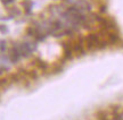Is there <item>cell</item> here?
Wrapping results in <instances>:
<instances>
[{
    "label": "cell",
    "mask_w": 123,
    "mask_h": 120,
    "mask_svg": "<svg viewBox=\"0 0 123 120\" xmlns=\"http://www.w3.org/2000/svg\"><path fill=\"white\" fill-rule=\"evenodd\" d=\"M34 43H31L29 41H23L19 43V51L23 58L29 59L34 52Z\"/></svg>",
    "instance_id": "1"
},
{
    "label": "cell",
    "mask_w": 123,
    "mask_h": 120,
    "mask_svg": "<svg viewBox=\"0 0 123 120\" xmlns=\"http://www.w3.org/2000/svg\"><path fill=\"white\" fill-rule=\"evenodd\" d=\"M62 47H63V50H64V53H63V59L67 61V60H71L73 58V47L71 43L68 42H63L62 43Z\"/></svg>",
    "instance_id": "2"
},
{
    "label": "cell",
    "mask_w": 123,
    "mask_h": 120,
    "mask_svg": "<svg viewBox=\"0 0 123 120\" xmlns=\"http://www.w3.org/2000/svg\"><path fill=\"white\" fill-rule=\"evenodd\" d=\"M73 47V52H75L76 54H79V56H82V54L86 53V50H84V47H83V42L81 41H78V42H75L74 44L72 45Z\"/></svg>",
    "instance_id": "3"
},
{
    "label": "cell",
    "mask_w": 123,
    "mask_h": 120,
    "mask_svg": "<svg viewBox=\"0 0 123 120\" xmlns=\"http://www.w3.org/2000/svg\"><path fill=\"white\" fill-rule=\"evenodd\" d=\"M33 63H34L35 66L39 68L40 70H42V71H47V70H48V63H47V62H44L43 60H41V59L37 58L34 61H33Z\"/></svg>",
    "instance_id": "4"
},
{
    "label": "cell",
    "mask_w": 123,
    "mask_h": 120,
    "mask_svg": "<svg viewBox=\"0 0 123 120\" xmlns=\"http://www.w3.org/2000/svg\"><path fill=\"white\" fill-rule=\"evenodd\" d=\"M107 39H108V42L112 43V44H116L117 42H120V37L116 33H112V32H110V33L107 34Z\"/></svg>",
    "instance_id": "5"
},
{
    "label": "cell",
    "mask_w": 123,
    "mask_h": 120,
    "mask_svg": "<svg viewBox=\"0 0 123 120\" xmlns=\"http://www.w3.org/2000/svg\"><path fill=\"white\" fill-rule=\"evenodd\" d=\"M26 34L29 36H33V37H34L35 34H37V30H35L33 26H29L26 28Z\"/></svg>",
    "instance_id": "6"
},
{
    "label": "cell",
    "mask_w": 123,
    "mask_h": 120,
    "mask_svg": "<svg viewBox=\"0 0 123 120\" xmlns=\"http://www.w3.org/2000/svg\"><path fill=\"white\" fill-rule=\"evenodd\" d=\"M26 74H27V77L31 78V79H38V74H37V71L30 70V71H27Z\"/></svg>",
    "instance_id": "7"
},
{
    "label": "cell",
    "mask_w": 123,
    "mask_h": 120,
    "mask_svg": "<svg viewBox=\"0 0 123 120\" xmlns=\"http://www.w3.org/2000/svg\"><path fill=\"white\" fill-rule=\"evenodd\" d=\"M6 49H7V42H6L5 40H1L0 41V53L5 52Z\"/></svg>",
    "instance_id": "8"
},
{
    "label": "cell",
    "mask_w": 123,
    "mask_h": 120,
    "mask_svg": "<svg viewBox=\"0 0 123 120\" xmlns=\"http://www.w3.org/2000/svg\"><path fill=\"white\" fill-rule=\"evenodd\" d=\"M113 120H122V113H115L113 116Z\"/></svg>",
    "instance_id": "9"
},
{
    "label": "cell",
    "mask_w": 123,
    "mask_h": 120,
    "mask_svg": "<svg viewBox=\"0 0 123 120\" xmlns=\"http://www.w3.org/2000/svg\"><path fill=\"white\" fill-rule=\"evenodd\" d=\"M0 30H1L2 32H5V33H6V32H8V30H7V27L4 26V25H0Z\"/></svg>",
    "instance_id": "10"
},
{
    "label": "cell",
    "mask_w": 123,
    "mask_h": 120,
    "mask_svg": "<svg viewBox=\"0 0 123 120\" xmlns=\"http://www.w3.org/2000/svg\"><path fill=\"white\" fill-rule=\"evenodd\" d=\"M2 2H4L5 5H8V4H12V2H14V0H2Z\"/></svg>",
    "instance_id": "11"
},
{
    "label": "cell",
    "mask_w": 123,
    "mask_h": 120,
    "mask_svg": "<svg viewBox=\"0 0 123 120\" xmlns=\"http://www.w3.org/2000/svg\"><path fill=\"white\" fill-rule=\"evenodd\" d=\"M100 11H101V13H105V11H106L105 5H103V7H100Z\"/></svg>",
    "instance_id": "12"
},
{
    "label": "cell",
    "mask_w": 123,
    "mask_h": 120,
    "mask_svg": "<svg viewBox=\"0 0 123 120\" xmlns=\"http://www.w3.org/2000/svg\"><path fill=\"white\" fill-rule=\"evenodd\" d=\"M122 120H123V113H122Z\"/></svg>",
    "instance_id": "13"
}]
</instances>
